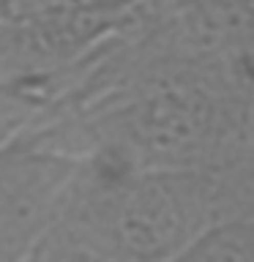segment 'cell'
Returning <instances> with one entry per match:
<instances>
[{"label": "cell", "instance_id": "obj_3", "mask_svg": "<svg viewBox=\"0 0 254 262\" xmlns=\"http://www.w3.org/2000/svg\"><path fill=\"white\" fill-rule=\"evenodd\" d=\"M180 259H254V221H224L194 235Z\"/></svg>", "mask_w": 254, "mask_h": 262}, {"label": "cell", "instance_id": "obj_1", "mask_svg": "<svg viewBox=\"0 0 254 262\" xmlns=\"http://www.w3.org/2000/svg\"><path fill=\"white\" fill-rule=\"evenodd\" d=\"M213 128L216 106L200 85L159 79L104 120V139L118 161L175 169L205 150Z\"/></svg>", "mask_w": 254, "mask_h": 262}, {"label": "cell", "instance_id": "obj_4", "mask_svg": "<svg viewBox=\"0 0 254 262\" xmlns=\"http://www.w3.org/2000/svg\"><path fill=\"white\" fill-rule=\"evenodd\" d=\"M41 110V93L28 79L0 85V150L8 147L25 131V126Z\"/></svg>", "mask_w": 254, "mask_h": 262}, {"label": "cell", "instance_id": "obj_2", "mask_svg": "<svg viewBox=\"0 0 254 262\" xmlns=\"http://www.w3.org/2000/svg\"><path fill=\"white\" fill-rule=\"evenodd\" d=\"M79 164L52 150H0V259L38 246L69 194Z\"/></svg>", "mask_w": 254, "mask_h": 262}]
</instances>
